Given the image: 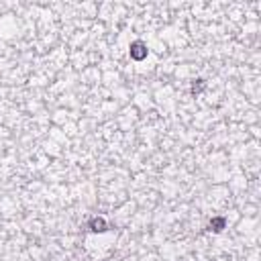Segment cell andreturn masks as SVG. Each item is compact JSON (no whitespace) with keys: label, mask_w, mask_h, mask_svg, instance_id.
I'll list each match as a JSON object with an SVG mask.
<instances>
[{"label":"cell","mask_w":261,"mask_h":261,"mask_svg":"<svg viewBox=\"0 0 261 261\" xmlns=\"http://www.w3.org/2000/svg\"><path fill=\"white\" fill-rule=\"evenodd\" d=\"M224 227H227V218L224 216H214L210 222H208V231L210 233H222Z\"/></svg>","instance_id":"cell-3"},{"label":"cell","mask_w":261,"mask_h":261,"mask_svg":"<svg viewBox=\"0 0 261 261\" xmlns=\"http://www.w3.org/2000/svg\"><path fill=\"white\" fill-rule=\"evenodd\" d=\"M204 88H206V80H204V78H198V80H194V84H192V88H190V92H192V96H198L200 92H204Z\"/></svg>","instance_id":"cell-4"},{"label":"cell","mask_w":261,"mask_h":261,"mask_svg":"<svg viewBox=\"0 0 261 261\" xmlns=\"http://www.w3.org/2000/svg\"><path fill=\"white\" fill-rule=\"evenodd\" d=\"M129 53H131V59L135 61H143L147 55H149V49L143 41H133L131 47H129Z\"/></svg>","instance_id":"cell-1"},{"label":"cell","mask_w":261,"mask_h":261,"mask_svg":"<svg viewBox=\"0 0 261 261\" xmlns=\"http://www.w3.org/2000/svg\"><path fill=\"white\" fill-rule=\"evenodd\" d=\"M102 261H108V259H102Z\"/></svg>","instance_id":"cell-5"},{"label":"cell","mask_w":261,"mask_h":261,"mask_svg":"<svg viewBox=\"0 0 261 261\" xmlns=\"http://www.w3.org/2000/svg\"><path fill=\"white\" fill-rule=\"evenodd\" d=\"M88 229L92 233H106L108 231V222L104 220L102 216H94V218L88 220Z\"/></svg>","instance_id":"cell-2"}]
</instances>
